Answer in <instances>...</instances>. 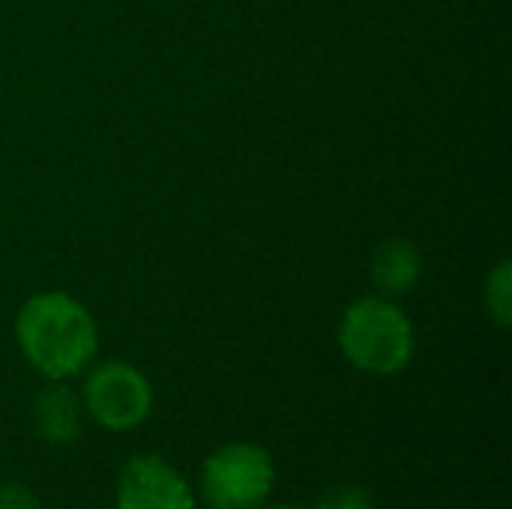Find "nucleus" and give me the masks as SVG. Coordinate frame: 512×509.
<instances>
[{
    "label": "nucleus",
    "instance_id": "f257e3e1",
    "mask_svg": "<svg viewBox=\"0 0 512 509\" xmlns=\"http://www.w3.org/2000/svg\"><path fill=\"white\" fill-rule=\"evenodd\" d=\"M15 339L24 360L48 381L81 375L99 351L93 315L63 291L33 294L18 309Z\"/></svg>",
    "mask_w": 512,
    "mask_h": 509
},
{
    "label": "nucleus",
    "instance_id": "f03ea898",
    "mask_svg": "<svg viewBox=\"0 0 512 509\" xmlns=\"http://www.w3.org/2000/svg\"><path fill=\"white\" fill-rule=\"evenodd\" d=\"M339 348L345 360L366 375H399L414 360L417 336L411 318L390 297H360L339 324Z\"/></svg>",
    "mask_w": 512,
    "mask_h": 509
},
{
    "label": "nucleus",
    "instance_id": "7ed1b4c3",
    "mask_svg": "<svg viewBox=\"0 0 512 509\" xmlns=\"http://www.w3.org/2000/svg\"><path fill=\"white\" fill-rule=\"evenodd\" d=\"M276 486L273 456L261 444L231 441L216 447L198 471V495L210 509H255Z\"/></svg>",
    "mask_w": 512,
    "mask_h": 509
},
{
    "label": "nucleus",
    "instance_id": "20e7f679",
    "mask_svg": "<svg viewBox=\"0 0 512 509\" xmlns=\"http://www.w3.org/2000/svg\"><path fill=\"white\" fill-rule=\"evenodd\" d=\"M81 405L96 426L123 435L138 429L150 417L153 387L141 369L123 360H105L87 372L81 387Z\"/></svg>",
    "mask_w": 512,
    "mask_h": 509
},
{
    "label": "nucleus",
    "instance_id": "39448f33",
    "mask_svg": "<svg viewBox=\"0 0 512 509\" xmlns=\"http://www.w3.org/2000/svg\"><path fill=\"white\" fill-rule=\"evenodd\" d=\"M117 509H195L186 477L156 453H138L123 462L114 489Z\"/></svg>",
    "mask_w": 512,
    "mask_h": 509
},
{
    "label": "nucleus",
    "instance_id": "423d86ee",
    "mask_svg": "<svg viewBox=\"0 0 512 509\" xmlns=\"http://www.w3.org/2000/svg\"><path fill=\"white\" fill-rule=\"evenodd\" d=\"M81 426L84 405L63 381H51L36 393L30 405V429L39 441L51 447H69L81 438Z\"/></svg>",
    "mask_w": 512,
    "mask_h": 509
},
{
    "label": "nucleus",
    "instance_id": "0eeeda50",
    "mask_svg": "<svg viewBox=\"0 0 512 509\" xmlns=\"http://www.w3.org/2000/svg\"><path fill=\"white\" fill-rule=\"evenodd\" d=\"M372 282L381 297H402L423 279V255L411 240H384L372 255Z\"/></svg>",
    "mask_w": 512,
    "mask_h": 509
},
{
    "label": "nucleus",
    "instance_id": "6e6552de",
    "mask_svg": "<svg viewBox=\"0 0 512 509\" xmlns=\"http://www.w3.org/2000/svg\"><path fill=\"white\" fill-rule=\"evenodd\" d=\"M486 312L498 327H510L512 321V267L501 261L486 282Z\"/></svg>",
    "mask_w": 512,
    "mask_h": 509
},
{
    "label": "nucleus",
    "instance_id": "1a4fd4ad",
    "mask_svg": "<svg viewBox=\"0 0 512 509\" xmlns=\"http://www.w3.org/2000/svg\"><path fill=\"white\" fill-rule=\"evenodd\" d=\"M312 509H375V498L360 483H339L327 489Z\"/></svg>",
    "mask_w": 512,
    "mask_h": 509
},
{
    "label": "nucleus",
    "instance_id": "9d476101",
    "mask_svg": "<svg viewBox=\"0 0 512 509\" xmlns=\"http://www.w3.org/2000/svg\"><path fill=\"white\" fill-rule=\"evenodd\" d=\"M0 509H42L39 498L21 486V483H3L0 486Z\"/></svg>",
    "mask_w": 512,
    "mask_h": 509
},
{
    "label": "nucleus",
    "instance_id": "9b49d317",
    "mask_svg": "<svg viewBox=\"0 0 512 509\" xmlns=\"http://www.w3.org/2000/svg\"><path fill=\"white\" fill-rule=\"evenodd\" d=\"M255 509H303V507H294V504H261V507Z\"/></svg>",
    "mask_w": 512,
    "mask_h": 509
}]
</instances>
